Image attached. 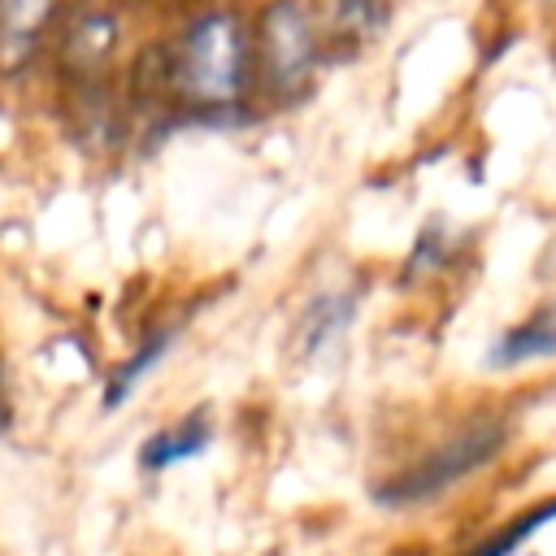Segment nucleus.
I'll use <instances>...</instances> for the list:
<instances>
[{"instance_id":"obj_5","label":"nucleus","mask_w":556,"mask_h":556,"mask_svg":"<svg viewBox=\"0 0 556 556\" xmlns=\"http://www.w3.org/2000/svg\"><path fill=\"white\" fill-rule=\"evenodd\" d=\"M208 443H213V421H208V413L200 408V413H187V417H178L174 426L148 434L143 447H139V465H143L148 473H161V469H174V465L200 456Z\"/></svg>"},{"instance_id":"obj_10","label":"nucleus","mask_w":556,"mask_h":556,"mask_svg":"<svg viewBox=\"0 0 556 556\" xmlns=\"http://www.w3.org/2000/svg\"><path fill=\"white\" fill-rule=\"evenodd\" d=\"M4 426H9V413H4V404H0V434H4Z\"/></svg>"},{"instance_id":"obj_4","label":"nucleus","mask_w":556,"mask_h":556,"mask_svg":"<svg viewBox=\"0 0 556 556\" xmlns=\"http://www.w3.org/2000/svg\"><path fill=\"white\" fill-rule=\"evenodd\" d=\"M547 356H556V300L539 304L526 321H517L513 330H504L495 339V348L486 352V365L491 369H513V365L547 361Z\"/></svg>"},{"instance_id":"obj_6","label":"nucleus","mask_w":556,"mask_h":556,"mask_svg":"<svg viewBox=\"0 0 556 556\" xmlns=\"http://www.w3.org/2000/svg\"><path fill=\"white\" fill-rule=\"evenodd\" d=\"M56 0H0V70L26 65Z\"/></svg>"},{"instance_id":"obj_1","label":"nucleus","mask_w":556,"mask_h":556,"mask_svg":"<svg viewBox=\"0 0 556 556\" xmlns=\"http://www.w3.org/2000/svg\"><path fill=\"white\" fill-rule=\"evenodd\" d=\"M178 91L200 109H230L248 78V39L239 17L204 13L187 26L178 61H174Z\"/></svg>"},{"instance_id":"obj_2","label":"nucleus","mask_w":556,"mask_h":556,"mask_svg":"<svg viewBox=\"0 0 556 556\" xmlns=\"http://www.w3.org/2000/svg\"><path fill=\"white\" fill-rule=\"evenodd\" d=\"M508 443V426L504 421H473L465 430H456L447 443H439L434 452H426L417 465H408L404 473H395L391 482H382L374 491V500L382 508H413L426 504L434 495H443L447 486H456L460 478L478 473L500 447Z\"/></svg>"},{"instance_id":"obj_3","label":"nucleus","mask_w":556,"mask_h":556,"mask_svg":"<svg viewBox=\"0 0 556 556\" xmlns=\"http://www.w3.org/2000/svg\"><path fill=\"white\" fill-rule=\"evenodd\" d=\"M261 61L274 87L300 91L317 65V35L300 0H269L261 13Z\"/></svg>"},{"instance_id":"obj_9","label":"nucleus","mask_w":556,"mask_h":556,"mask_svg":"<svg viewBox=\"0 0 556 556\" xmlns=\"http://www.w3.org/2000/svg\"><path fill=\"white\" fill-rule=\"evenodd\" d=\"M547 521H556V500H543V504H534L530 513H521L517 521H508L504 530H495L486 543H478L473 552H465V556H513L530 534H539Z\"/></svg>"},{"instance_id":"obj_7","label":"nucleus","mask_w":556,"mask_h":556,"mask_svg":"<svg viewBox=\"0 0 556 556\" xmlns=\"http://www.w3.org/2000/svg\"><path fill=\"white\" fill-rule=\"evenodd\" d=\"M352 317H356V295H352V291L317 295V300L304 308V317H300V348H304L308 356L334 348V343L343 339V330L352 326Z\"/></svg>"},{"instance_id":"obj_8","label":"nucleus","mask_w":556,"mask_h":556,"mask_svg":"<svg viewBox=\"0 0 556 556\" xmlns=\"http://www.w3.org/2000/svg\"><path fill=\"white\" fill-rule=\"evenodd\" d=\"M169 343H174V330H161V334H152V339H143L139 343V352L135 356H126L117 369H113V378H109V387H104V408H117V404H126V395L143 382V374L169 352Z\"/></svg>"}]
</instances>
